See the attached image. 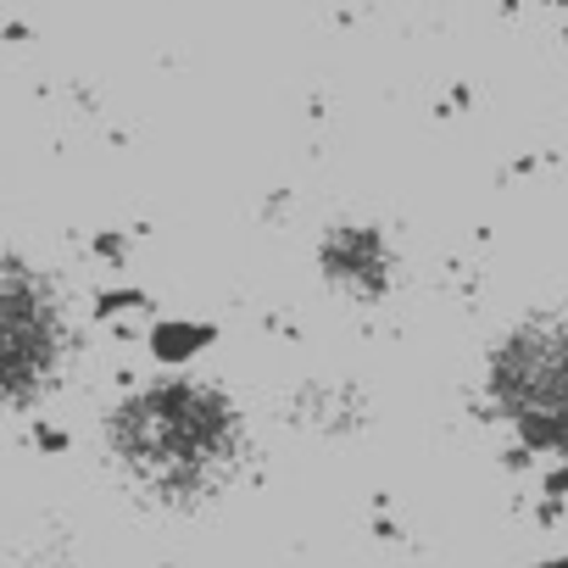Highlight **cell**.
I'll return each instance as SVG.
<instances>
[{
    "label": "cell",
    "instance_id": "2",
    "mask_svg": "<svg viewBox=\"0 0 568 568\" xmlns=\"http://www.w3.org/2000/svg\"><path fill=\"white\" fill-rule=\"evenodd\" d=\"M485 413L535 457H568V307L518 318L485 352Z\"/></svg>",
    "mask_w": 568,
    "mask_h": 568
},
{
    "label": "cell",
    "instance_id": "4",
    "mask_svg": "<svg viewBox=\"0 0 568 568\" xmlns=\"http://www.w3.org/2000/svg\"><path fill=\"white\" fill-rule=\"evenodd\" d=\"M313 267L346 307H385L402 284V245L374 217H335L313 240Z\"/></svg>",
    "mask_w": 568,
    "mask_h": 568
},
{
    "label": "cell",
    "instance_id": "3",
    "mask_svg": "<svg viewBox=\"0 0 568 568\" xmlns=\"http://www.w3.org/2000/svg\"><path fill=\"white\" fill-rule=\"evenodd\" d=\"M73 368V302L62 278L23 256L0 251V413H29L62 390Z\"/></svg>",
    "mask_w": 568,
    "mask_h": 568
},
{
    "label": "cell",
    "instance_id": "1",
    "mask_svg": "<svg viewBox=\"0 0 568 568\" xmlns=\"http://www.w3.org/2000/svg\"><path fill=\"white\" fill-rule=\"evenodd\" d=\"M101 440L145 501L179 513L217 501L251 463L245 407L206 374H151L129 385L106 407Z\"/></svg>",
    "mask_w": 568,
    "mask_h": 568
}]
</instances>
